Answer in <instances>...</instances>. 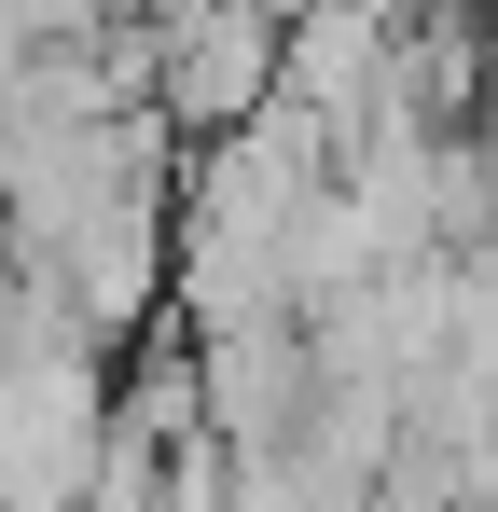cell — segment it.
Wrapping results in <instances>:
<instances>
[{
	"mask_svg": "<svg viewBox=\"0 0 498 512\" xmlns=\"http://www.w3.org/2000/svg\"><path fill=\"white\" fill-rule=\"evenodd\" d=\"M236 14H263V28H291V14H305V0H236Z\"/></svg>",
	"mask_w": 498,
	"mask_h": 512,
	"instance_id": "cell-1",
	"label": "cell"
}]
</instances>
